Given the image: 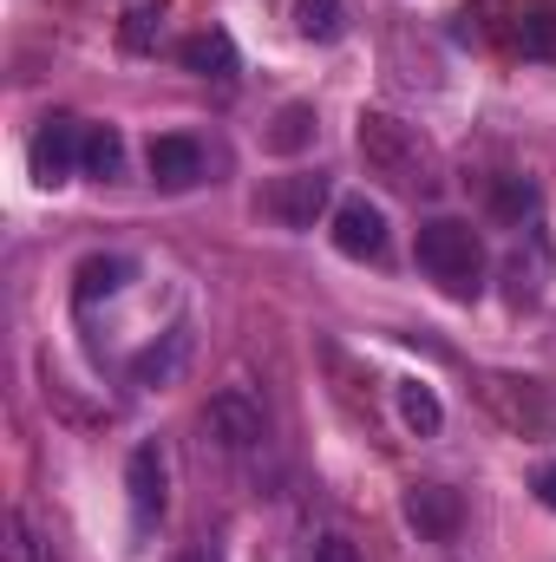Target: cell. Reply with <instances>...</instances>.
Listing matches in <instances>:
<instances>
[{
    "label": "cell",
    "instance_id": "4fadbf2b",
    "mask_svg": "<svg viewBox=\"0 0 556 562\" xmlns=\"http://www.w3.org/2000/svg\"><path fill=\"white\" fill-rule=\"evenodd\" d=\"M125 281H132V256H86L79 276H73V301H79V307H99V301H112Z\"/></svg>",
    "mask_w": 556,
    "mask_h": 562
},
{
    "label": "cell",
    "instance_id": "7a4b0ae2",
    "mask_svg": "<svg viewBox=\"0 0 556 562\" xmlns=\"http://www.w3.org/2000/svg\"><path fill=\"white\" fill-rule=\"evenodd\" d=\"M419 269L438 281L452 301H471L485 288V243H478V229L458 223V216L419 223Z\"/></svg>",
    "mask_w": 556,
    "mask_h": 562
},
{
    "label": "cell",
    "instance_id": "5bb4252c",
    "mask_svg": "<svg viewBox=\"0 0 556 562\" xmlns=\"http://www.w3.org/2000/svg\"><path fill=\"white\" fill-rule=\"evenodd\" d=\"M79 170H86V177H99V183H112V177L125 170V138H119L112 125H86V150H79Z\"/></svg>",
    "mask_w": 556,
    "mask_h": 562
},
{
    "label": "cell",
    "instance_id": "ba28073f",
    "mask_svg": "<svg viewBox=\"0 0 556 562\" xmlns=\"http://www.w3.org/2000/svg\"><path fill=\"white\" fill-rule=\"evenodd\" d=\"M407 524H413L425 543H452L465 530V497L452 484H413L407 491Z\"/></svg>",
    "mask_w": 556,
    "mask_h": 562
},
{
    "label": "cell",
    "instance_id": "7c38bea8",
    "mask_svg": "<svg viewBox=\"0 0 556 562\" xmlns=\"http://www.w3.org/2000/svg\"><path fill=\"white\" fill-rule=\"evenodd\" d=\"M184 360H190V334H184V327H170V334H164V347H144L138 360H132V386H144V393L170 386V380L184 373Z\"/></svg>",
    "mask_w": 556,
    "mask_h": 562
},
{
    "label": "cell",
    "instance_id": "5b68a950",
    "mask_svg": "<svg viewBox=\"0 0 556 562\" xmlns=\"http://www.w3.org/2000/svg\"><path fill=\"white\" fill-rule=\"evenodd\" d=\"M387 210L380 203H367V196H341L334 203V249L347 256V262H380L387 256Z\"/></svg>",
    "mask_w": 556,
    "mask_h": 562
},
{
    "label": "cell",
    "instance_id": "ac0fdd59",
    "mask_svg": "<svg viewBox=\"0 0 556 562\" xmlns=\"http://www.w3.org/2000/svg\"><path fill=\"white\" fill-rule=\"evenodd\" d=\"M518 53H524V59H556V13L551 7L518 13Z\"/></svg>",
    "mask_w": 556,
    "mask_h": 562
},
{
    "label": "cell",
    "instance_id": "44dd1931",
    "mask_svg": "<svg viewBox=\"0 0 556 562\" xmlns=\"http://www.w3.org/2000/svg\"><path fill=\"white\" fill-rule=\"evenodd\" d=\"M314 562H360V550H354L347 537H321V543H314Z\"/></svg>",
    "mask_w": 556,
    "mask_h": 562
},
{
    "label": "cell",
    "instance_id": "e0dca14e",
    "mask_svg": "<svg viewBox=\"0 0 556 562\" xmlns=\"http://www.w3.org/2000/svg\"><path fill=\"white\" fill-rule=\"evenodd\" d=\"M400 419L413 425L419 438H432V431L445 425V406H438V393H432L425 380H400Z\"/></svg>",
    "mask_w": 556,
    "mask_h": 562
},
{
    "label": "cell",
    "instance_id": "9c48e42d",
    "mask_svg": "<svg viewBox=\"0 0 556 562\" xmlns=\"http://www.w3.org/2000/svg\"><path fill=\"white\" fill-rule=\"evenodd\" d=\"M79 150H86V125H79V119H46L26 157H33V177L53 190V183H66V177L79 170Z\"/></svg>",
    "mask_w": 556,
    "mask_h": 562
},
{
    "label": "cell",
    "instance_id": "3957f363",
    "mask_svg": "<svg viewBox=\"0 0 556 562\" xmlns=\"http://www.w3.org/2000/svg\"><path fill=\"white\" fill-rule=\"evenodd\" d=\"M203 438L216 445V451H256L263 438H269V419H263V400L249 393V386H223V393H210V406H203Z\"/></svg>",
    "mask_w": 556,
    "mask_h": 562
},
{
    "label": "cell",
    "instance_id": "2e32d148",
    "mask_svg": "<svg viewBox=\"0 0 556 562\" xmlns=\"http://www.w3.org/2000/svg\"><path fill=\"white\" fill-rule=\"evenodd\" d=\"M263 144H269L276 157H294V150H308V144H314V105H281Z\"/></svg>",
    "mask_w": 556,
    "mask_h": 562
},
{
    "label": "cell",
    "instance_id": "d6986e66",
    "mask_svg": "<svg viewBox=\"0 0 556 562\" xmlns=\"http://www.w3.org/2000/svg\"><path fill=\"white\" fill-rule=\"evenodd\" d=\"M491 210H498L504 223H524V216L537 210V183H531V177H504V183L491 190Z\"/></svg>",
    "mask_w": 556,
    "mask_h": 562
},
{
    "label": "cell",
    "instance_id": "277c9868",
    "mask_svg": "<svg viewBox=\"0 0 556 562\" xmlns=\"http://www.w3.org/2000/svg\"><path fill=\"white\" fill-rule=\"evenodd\" d=\"M125 497H132V524L138 530H157L164 524V510H170V464H164V445L157 438L132 445V458H125Z\"/></svg>",
    "mask_w": 556,
    "mask_h": 562
},
{
    "label": "cell",
    "instance_id": "7402d4cb",
    "mask_svg": "<svg viewBox=\"0 0 556 562\" xmlns=\"http://www.w3.org/2000/svg\"><path fill=\"white\" fill-rule=\"evenodd\" d=\"M151 20H157L151 7H144V13H132V26H125V46H132V53H138V46H151Z\"/></svg>",
    "mask_w": 556,
    "mask_h": 562
},
{
    "label": "cell",
    "instance_id": "cb8c5ba5",
    "mask_svg": "<svg viewBox=\"0 0 556 562\" xmlns=\"http://www.w3.org/2000/svg\"><path fill=\"white\" fill-rule=\"evenodd\" d=\"M177 562H216V557H210V550H184Z\"/></svg>",
    "mask_w": 556,
    "mask_h": 562
},
{
    "label": "cell",
    "instance_id": "8fae6325",
    "mask_svg": "<svg viewBox=\"0 0 556 562\" xmlns=\"http://www.w3.org/2000/svg\"><path fill=\"white\" fill-rule=\"evenodd\" d=\"M544 281H551V243L531 236V249H518V256L504 262V301H511V307H537V301H544Z\"/></svg>",
    "mask_w": 556,
    "mask_h": 562
},
{
    "label": "cell",
    "instance_id": "30bf717a",
    "mask_svg": "<svg viewBox=\"0 0 556 562\" xmlns=\"http://www.w3.org/2000/svg\"><path fill=\"white\" fill-rule=\"evenodd\" d=\"M177 59H184V72H197V79H236V72H243V59H236V40H230L223 26H203V33H190V40L177 46Z\"/></svg>",
    "mask_w": 556,
    "mask_h": 562
},
{
    "label": "cell",
    "instance_id": "8992f818",
    "mask_svg": "<svg viewBox=\"0 0 556 562\" xmlns=\"http://www.w3.org/2000/svg\"><path fill=\"white\" fill-rule=\"evenodd\" d=\"M327 196H334V183L321 177V170H288L269 183V196H263V210L276 216L281 229H314V216L327 210Z\"/></svg>",
    "mask_w": 556,
    "mask_h": 562
},
{
    "label": "cell",
    "instance_id": "603a6c76",
    "mask_svg": "<svg viewBox=\"0 0 556 562\" xmlns=\"http://www.w3.org/2000/svg\"><path fill=\"white\" fill-rule=\"evenodd\" d=\"M537 497L556 510V464H544V471H537Z\"/></svg>",
    "mask_w": 556,
    "mask_h": 562
},
{
    "label": "cell",
    "instance_id": "52a82bcc",
    "mask_svg": "<svg viewBox=\"0 0 556 562\" xmlns=\"http://www.w3.org/2000/svg\"><path fill=\"white\" fill-rule=\"evenodd\" d=\"M144 164H151V183H157V190H197V183H203V170H210L203 144L184 138V132H164V138H151Z\"/></svg>",
    "mask_w": 556,
    "mask_h": 562
},
{
    "label": "cell",
    "instance_id": "ffe728a7",
    "mask_svg": "<svg viewBox=\"0 0 556 562\" xmlns=\"http://www.w3.org/2000/svg\"><path fill=\"white\" fill-rule=\"evenodd\" d=\"M7 562H40V543H33L26 510H7Z\"/></svg>",
    "mask_w": 556,
    "mask_h": 562
},
{
    "label": "cell",
    "instance_id": "9a60e30c",
    "mask_svg": "<svg viewBox=\"0 0 556 562\" xmlns=\"http://www.w3.org/2000/svg\"><path fill=\"white\" fill-rule=\"evenodd\" d=\"M294 26H301V40H341L347 33V0H294Z\"/></svg>",
    "mask_w": 556,
    "mask_h": 562
},
{
    "label": "cell",
    "instance_id": "6da1fadb",
    "mask_svg": "<svg viewBox=\"0 0 556 562\" xmlns=\"http://www.w3.org/2000/svg\"><path fill=\"white\" fill-rule=\"evenodd\" d=\"M354 144H360L367 177H380V183H387V190H400V196H432V190L445 183L432 138H425L419 125H407L400 112L367 105V112L354 119Z\"/></svg>",
    "mask_w": 556,
    "mask_h": 562
}]
</instances>
